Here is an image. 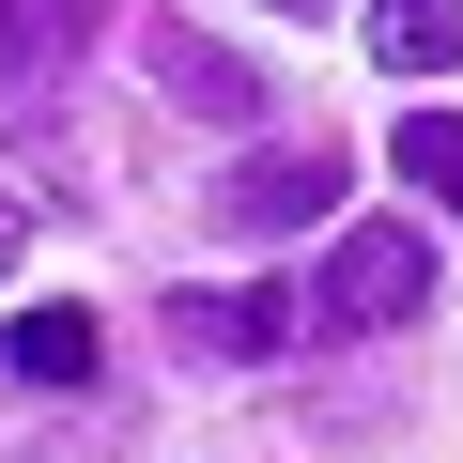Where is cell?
Here are the masks:
<instances>
[{
  "label": "cell",
  "mask_w": 463,
  "mask_h": 463,
  "mask_svg": "<svg viewBox=\"0 0 463 463\" xmlns=\"http://www.w3.org/2000/svg\"><path fill=\"white\" fill-rule=\"evenodd\" d=\"M417 309H432V232H402V216H355L340 248L309 263V294H294L309 340H386V325H417Z\"/></svg>",
  "instance_id": "6da1fadb"
},
{
  "label": "cell",
  "mask_w": 463,
  "mask_h": 463,
  "mask_svg": "<svg viewBox=\"0 0 463 463\" xmlns=\"http://www.w3.org/2000/svg\"><path fill=\"white\" fill-rule=\"evenodd\" d=\"M155 109H185V124H263V62L216 47V32H185V16H155Z\"/></svg>",
  "instance_id": "7a4b0ae2"
},
{
  "label": "cell",
  "mask_w": 463,
  "mask_h": 463,
  "mask_svg": "<svg viewBox=\"0 0 463 463\" xmlns=\"http://www.w3.org/2000/svg\"><path fill=\"white\" fill-rule=\"evenodd\" d=\"M325 201H340V155H325V139H309V155L279 139V155H248V170H232V185H216V216H232V232H248V248H279V232H309Z\"/></svg>",
  "instance_id": "3957f363"
},
{
  "label": "cell",
  "mask_w": 463,
  "mask_h": 463,
  "mask_svg": "<svg viewBox=\"0 0 463 463\" xmlns=\"http://www.w3.org/2000/svg\"><path fill=\"white\" fill-rule=\"evenodd\" d=\"M0 371H16V386H62V402H78V386L109 371V340H93V309L62 294V309H16V325H0Z\"/></svg>",
  "instance_id": "277c9868"
},
{
  "label": "cell",
  "mask_w": 463,
  "mask_h": 463,
  "mask_svg": "<svg viewBox=\"0 0 463 463\" xmlns=\"http://www.w3.org/2000/svg\"><path fill=\"white\" fill-rule=\"evenodd\" d=\"M170 340L216 355V371H232V355H279V340H294V294H170Z\"/></svg>",
  "instance_id": "5b68a950"
},
{
  "label": "cell",
  "mask_w": 463,
  "mask_h": 463,
  "mask_svg": "<svg viewBox=\"0 0 463 463\" xmlns=\"http://www.w3.org/2000/svg\"><path fill=\"white\" fill-rule=\"evenodd\" d=\"M109 32V0H0V93H32L47 62H78Z\"/></svg>",
  "instance_id": "8992f818"
},
{
  "label": "cell",
  "mask_w": 463,
  "mask_h": 463,
  "mask_svg": "<svg viewBox=\"0 0 463 463\" xmlns=\"http://www.w3.org/2000/svg\"><path fill=\"white\" fill-rule=\"evenodd\" d=\"M371 62L386 78H448L463 62V0H371Z\"/></svg>",
  "instance_id": "52a82bcc"
},
{
  "label": "cell",
  "mask_w": 463,
  "mask_h": 463,
  "mask_svg": "<svg viewBox=\"0 0 463 463\" xmlns=\"http://www.w3.org/2000/svg\"><path fill=\"white\" fill-rule=\"evenodd\" d=\"M386 170H402L417 201H463V109H417V124L386 139Z\"/></svg>",
  "instance_id": "ba28073f"
},
{
  "label": "cell",
  "mask_w": 463,
  "mask_h": 463,
  "mask_svg": "<svg viewBox=\"0 0 463 463\" xmlns=\"http://www.w3.org/2000/svg\"><path fill=\"white\" fill-rule=\"evenodd\" d=\"M32 263V201H0V279H16Z\"/></svg>",
  "instance_id": "9c48e42d"
},
{
  "label": "cell",
  "mask_w": 463,
  "mask_h": 463,
  "mask_svg": "<svg viewBox=\"0 0 463 463\" xmlns=\"http://www.w3.org/2000/svg\"><path fill=\"white\" fill-rule=\"evenodd\" d=\"M279 16H325V0H279Z\"/></svg>",
  "instance_id": "30bf717a"
}]
</instances>
